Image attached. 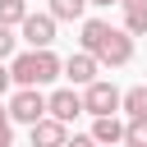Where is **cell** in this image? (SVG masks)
Instances as JSON below:
<instances>
[{"mask_svg":"<svg viewBox=\"0 0 147 147\" xmlns=\"http://www.w3.org/2000/svg\"><path fill=\"white\" fill-rule=\"evenodd\" d=\"M83 51L96 60V64H110V69H119V64H129L133 60V37L124 32V28H110L106 18H83Z\"/></svg>","mask_w":147,"mask_h":147,"instance_id":"cell-1","label":"cell"},{"mask_svg":"<svg viewBox=\"0 0 147 147\" xmlns=\"http://www.w3.org/2000/svg\"><path fill=\"white\" fill-rule=\"evenodd\" d=\"M9 78L18 87H46V83L64 78V60L55 51H23L9 60Z\"/></svg>","mask_w":147,"mask_h":147,"instance_id":"cell-2","label":"cell"},{"mask_svg":"<svg viewBox=\"0 0 147 147\" xmlns=\"http://www.w3.org/2000/svg\"><path fill=\"white\" fill-rule=\"evenodd\" d=\"M9 124H41L46 119V96H41V87H18L14 96H9Z\"/></svg>","mask_w":147,"mask_h":147,"instance_id":"cell-3","label":"cell"},{"mask_svg":"<svg viewBox=\"0 0 147 147\" xmlns=\"http://www.w3.org/2000/svg\"><path fill=\"white\" fill-rule=\"evenodd\" d=\"M119 96H124V92H119L115 83L96 78L92 87H83V110H87L92 119H106V115H115V110H119Z\"/></svg>","mask_w":147,"mask_h":147,"instance_id":"cell-4","label":"cell"},{"mask_svg":"<svg viewBox=\"0 0 147 147\" xmlns=\"http://www.w3.org/2000/svg\"><path fill=\"white\" fill-rule=\"evenodd\" d=\"M18 32H23V41H28L32 51H51V41H55V18H51V14H28V18L18 23Z\"/></svg>","mask_w":147,"mask_h":147,"instance_id":"cell-5","label":"cell"},{"mask_svg":"<svg viewBox=\"0 0 147 147\" xmlns=\"http://www.w3.org/2000/svg\"><path fill=\"white\" fill-rule=\"evenodd\" d=\"M46 115H51V119H60V124H69L74 115H83V92H74V87L51 92V96H46Z\"/></svg>","mask_w":147,"mask_h":147,"instance_id":"cell-6","label":"cell"},{"mask_svg":"<svg viewBox=\"0 0 147 147\" xmlns=\"http://www.w3.org/2000/svg\"><path fill=\"white\" fill-rule=\"evenodd\" d=\"M96 74H101V64H96L87 51H78V55H69V60H64V78H69L74 87H92V83H96Z\"/></svg>","mask_w":147,"mask_h":147,"instance_id":"cell-7","label":"cell"},{"mask_svg":"<svg viewBox=\"0 0 147 147\" xmlns=\"http://www.w3.org/2000/svg\"><path fill=\"white\" fill-rule=\"evenodd\" d=\"M69 142V124H60V119H41V124H32V147H64Z\"/></svg>","mask_w":147,"mask_h":147,"instance_id":"cell-8","label":"cell"},{"mask_svg":"<svg viewBox=\"0 0 147 147\" xmlns=\"http://www.w3.org/2000/svg\"><path fill=\"white\" fill-rule=\"evenodd\" d=\"M119 9H124V32L147 37V0H119Z\"/></svg>","mask_w":147,"mask_h":147,"instance_id":"cell-9","label":"cell"},{"mask_svg":"<svg viewBox=\"0 0 147 147\" xmlns=\"http://www.w3.org/2000/svg\"><path fill=\"white\" fill-rule=\"evenodd\" d=\"M92 142H96V147H115V142H124V124H119L115 115L96 119V124H92Z\"/></svg>","mask_w":147,"mask_h":147,"instance_id":"cell-10","label":"cell"},{"mask_svg":"<svg viewBox=\"0 0 147 147\" xmlns=\"http://www.w3.org/2000/svg\"><path fill=\"white\" fill-rule=\"evenodd\" d=\"M119 110H124L129 119H147V83H138V87H129V92L119 96Z\"/></svg>","mask_w":147,"mask_h":147,"instance_id":"cell-11","label":"cell"},{"mask_svg":"<svg viewBox=\"0 0 147 147\" xmlns=\"http://www.w3.org/2000/svg\"><path fill=\"white\" fill-rule=\"evenodd\" d=\"M83 9H87V0H51V9H46V14H51L55 23H78V18H83Z\"/></svg>","mask_w":147,"mask_h":147,"instance_id":"cell-12","label":"cell"},{"mask_svg":"<svg viewBox=\"0 0 147 147\" xmlns=\"http://www.w3.org/2000/svg\"><path fill=\"white\" fill-rule=\"evenodd\" d=\"M28 18V0H0V28H18Z\"/></svg>","mask_w":147,"mask_h":147,"instance_id":"cell-13","label":"cell"},{"mask_svg":"<svg viewBox=\"0 0 147 147\" xmlns=\"http://www.w3.org/2000/svg\"><path fill=\"white\" fill-rule=\"evenodd\" d=\"M124 147H147V119H129L124 124Z\"/></svg>","mask_w":147,"mask_h":147,"instance_id":"cell-14","label":"cell"},{"mask_svg":"<svg viewBox=\"0 0 147 147\" xmlns=\"http://www.w3.org/2000/svg\"><path fill=\"white\" fill-rule=\"evenodd\" d=\"M14 41H18V37H14V28H0V64L14 55Z\"/></svg>","mask_w":147,"mask_h":147,"instance_id":"cell-15","label":"cell"},{"mask_svg":"<svg viewBox=\"0 0 147 147\" xmlns=\"http://www.w3.org/2000/svg\"><path fill=\"white\" fill-rule=\"evenodd\" d=\"M0 147H14V124H9V110L0 106Z\"/></svg>","mask_w":147,"mask_h":147,"instance_id":"cell-16","label":"cell"},{"mask_svg":"<svg viewBox=\"0 0 147 147\" xmlns=\"http://www.w3.org/2000/svg\"><path fill=\"white\" fill-rule=\"evenodd\" d=\"M64 147H96V142H92V133H74V138H69Z\"/></svg>","mask_w":147,"mask_h":147,"instance_id":"cell-17","label":"cell"},{"mask_svg":"<svg viewBox=\"0 0 147 147\" xmlns=\"http://www.w3.org/2000/svg\"><path fill=\"white\" fill-rule=\"evenodd\" d=\"M9 83H14V78H9V69H5V64H0V96H5V92H9Z\"/></svg>","mask_w":147,"mask_h":147,"instance_id":"cell-18","label":"cell"},{"mask_svg":"<svg viewBox=\"0 0 147 147\" xmlns=\"http://www.w3.org/2000/svg\"><path fill=\"white\" fill-rule=\"evenodd\" d=\"M87 5H96V9H110V5H119V0H87Z\"/></svg>","mask_w":147,"mask_h":147,"instance_id":"cell-19","label":"cell"}]
</instances>
